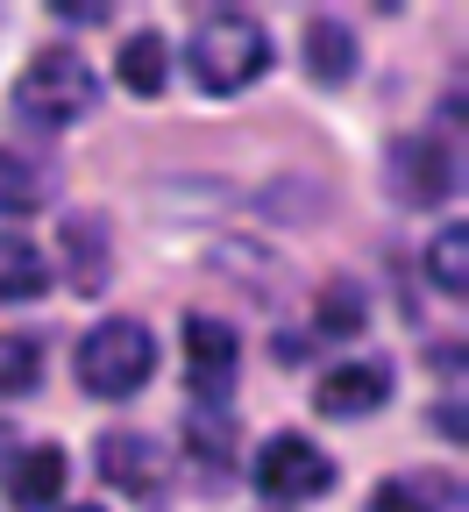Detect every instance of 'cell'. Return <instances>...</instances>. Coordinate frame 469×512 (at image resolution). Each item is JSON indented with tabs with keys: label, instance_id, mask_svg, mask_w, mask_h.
<instances>
[{
	"label": "cell",
	"instance_id": "8992f818",
	"mask_svg": "<svg viewBox=\"0 0 469 512\" xmlns=\"http://www.w3.org/2000/svg\"><path fill=\"white\" fill-rule=\"evenodd\" d=\"M178 342H185L192 399H199V406H228V392H235V356H242L235 328H228V320H214V313H185Z\"/></svg>",
	"mask_w": 469,
	"mask_h": 512
},
{
	"label": "cell",
	"instance_id": "7402d4cb",
	"mask_svg": "<svg viewBox=\"0 0 469 512\" xmlns=\"http://www.w3.org/2000/svg\"><path fill=\"white\" fill-rule=\"evenodd\" d=\"M0 448H8V427H0Z\"/></svg>",
	"mask_w": 469,
	"mask_h": 512
},
{
	"label": "cell",
	"instance_id": "3957f363",
	"mask_svg": "<svg viewBox=\"0 0 469 512\" xmlns=\"http://www.w3.org/2000/svg\"><path fill=\"white\" fill-rule=\"evenodd\" d=\"M150 377H157V335L143 328L136 313H114V320H100V328H86L79 384L93 399H136Z\"/></svg>",
	"mask_w": 469,
	"mask_h": 512
},
{
	"label": "cell",
	"instance_id": "7c38bea8",
	"mask_svg": "<svg viewBox=\"0 0 469 512\" xmlns=\"http://www.w3.org/2000/svg\"><path fill=\"white\" fill-rule=\"evenodd\" d=\"M114 79L136 93V100H157V93L171 86V43H164L157 29H136V36L114 50Z\"/></svg>",
	"mask_w": 469,
	"mask_h": 512
},
{
	"label": "cell",
	"instance_id": "9a60e30c",
	"mask_svg": "<svg viewBox=\"0 0 469 512\" xmlns=\"http://www.w3.org/2000/svg\"><path fill=\"white\" fill-rule=\"evenodd\" d=\"M185 448H192L207 470H228V463H235V420L214 413V406H192V413H185Z\"/></svg>",
	"mask_w": 469,
	"mask_h": 512
},
{
	"label": "cell",
	"instance_id": "30bf717a",
	"mask_svg": "<svg viewBox=\"0 0 469 512\" xmlns=\"http://www.w3.org/2000/svg\"><path fill=\"white\" fill-rule=\"evenodd\" d=\"M64 477H72V463H64V448L57 441H36V448H22V456L8 463V505L15 512H43V505H57V491H64Z\"/></svg>",
	"mask_w": 469,
	"mask_h": 512
},
{
	"label": "cell",
	"instance_id": "5b68a950",
	"mask_svg": "<svg viewBox=\"0 0 469 512\" xmlns=\"http://www.w3.org/2000/svg\"><path fill=\"white\" fill-rule=\"evenodd\" d=\"M256 491L263 498H285V505L327 498L334 491V456L313 448L306 434H271V441L256 448Z\"/></svg>",
	"mask_w": 469,
	"mask_h": 512
},
{
	"label": "cell",
	"instance_id": "2e32d148",
	"mask_svg": "<svg viewBox=\"0 0 469 512\" xmlns=\"http://www.w3.org/2000/svg\"><path fill=\"white\" fill-rule=\"evenodd\" d=\"M36 207H50V178L29 157L0 150V214H36Z\"/></svg>",
	"mask_w": 469,
	"mask_h": 512
},
{
	"label": "cell",
	"instance_id": "277c9868",
	"mask_svg": "<svg viewBox=\"0 0 469 512\" xmlns=\"http://www.w3.org/2000/svg\"><path fill=\"white\" fill-rule=\"evenodd\" d=\"M93 470L121 491V498H136L143 512H164L171 505V448L157 441V434H143V427H114V434H100V448H93Z\"/></svg>",
	"mask_w": 469,
	"mask_h": 512
},
{
	"label": "cell",
	"instance_id": "ba28073f",
	"mask_svg": "<svg viewBox=\"0 0 469 512\" xmlns=\"http://www.w3.org/2000/svg\"><path fill=\"white\" fill-rule=\"evenodd\" d=\"M384 399H391V363H377V356L342 363V370H327V377L313 384V406H320L327 420H363V413H377Z\"/></svg>",
	"mask_w": 469,
	"mask_h": 512
},
{
	"label": "cell",
	"instance_id": "ffe728a7",
	"mask_svg": "<svg viewBox=\"0 0 469 512\" xmlns=\"http://www.w3.org/2000/svg\"><path fill=\"white\" fill-rule=\"evenodd\" d=\"M50 15H57V22H72V29H100V22H114L107 0H50Z\"/></svg>",
	"mask_w": 469,
	"mask_h": 512
},
{
	"label": "cell",
	"instance_id": "e0dca14e",
	"mask_svg": "<svg viewBox=\"0 0 469 512\" xmlns=\"http://www.w3.org/2000/svg\"><path fill=\"white\" fill-rule=\"evenodd\" d=\"M427 278H434L441 292H455V299L469 292V228H462V221L434 235V249H427Z\"/></svg>",
	"mask_w": 469,
	"mask_h": 512
},
{
	"label": "cell",
	"instance_id": "ac0fdd59",
	"mask_svg": "<svg viewBox=\"0 0 469 512\" xmlns=\"http://www.w3.org/2000/svg\"><path fill=\"white\" fill-rule=\"evenodd\" d=\"M43 377V349L29 335H0V399H29Z\"/></svg>",
	"mask_w": 469,
	"mask_h": 512
},
{
	"label": "cell",
	"instance_id": "8fae6325",
	"mask_svg": "<svg viewBox=\"0 0 469 512\" xmlns=\"http://www.w3.org/2000/svg\"><path fill=\"white\" fill-rule=\"evenodd\" d=\"M356 64H363V50H356V29L342 15H313L306 22V72H313V86H349Z\"/></svg>",
	"mask_w": 469,
	"mask_h": 512
},
{
	"label": "cell",
	"instance_id": "5bb4252c",
	"mask_svg": "<svg viewBox=\"0 0 469 512\" xmlns=\"http://www.w3.org/2000/svg\"><path fill=\"white\" fill-rule=\"evenodd\" d=\"M43 292H50V256L29 235H0V306L43 299Z\"/></svg>",
	"mask_w": 469,
	"mask_h": 512
},
{
	"label": "cell",
	"instance_id": "d6986e66",
	"mask_svg": "<svg viewBox=\"0 0 469 512\" xmlns=\"http://www.w3.org/2000/svg\"><path fill=\"white\" fill-rule=\"evenodd\" d=\"M313 320H320V335H363L370 313H363V292H356V285H327Z\"/></svg>",
	"mask_w": 469,
	"mask_h": 512
},
{
	"label": "cell",
	"instance_id": "7a4b0ae2",
	"mask_svg": "<svg viewBox=\"0 0 469 512\" xmlns=\"http://www.w3.org/2000/svg\"><path fill=\"white\" fill-rule=\"evenodd\" d=\"M185 64H192V79L207 86V93H242V86H256L263 72H271V29H263L256 15H207L192 29V50H185Z\"/></svg>",
	"mask_w": 469,
	"mask_h": 512
},
{
	"label": "cell",
	"instance_id": "4fadbf2b",
	"mask_svg": "<svg viewBox=\"0 0 469 512\" xmlns=\"http://www.w3.org/2000/svg\"><path fill=\"white\" fill-rule=\"evenodd\" d=\"M455 505H462V491H455V477H441V470L384 477V484L370 491V512H455Z\"/></svg>",
	"mask_w": 469,
	"mask_h": 512
},
{
	"label": "cell",
	"instance_id": "9c48e42d",
	"mask_svg": "<svg viewBox=\"0 0 469 512\" xmlns=\"http://www.w3.org/2000/svg\"><path fill=\"white\" fill-rule=\"evenodd\" d=\"M107 221L100 214H64V228H57V271H64V285L72 292H100L107 285Z\"/></svg>",
	"mask_w": 469,
	"mask_h": 512
},
{
	"label": "cell",
	"instance_id": "6da1fadb",
	"mask_svg": "<svg viewBox=\"0 0 469 512\" xmlns=\"http://www.w3.org/2000/svg\"><path fill=\"white\" fill-rule=\"evenodd\" d=\"M93 107H100V79H93V64H86L79 50L50 43V50H36V57L22 64V79H15V114H22V121H36V128H72V121H86Z\"/></svg>",
	"mask_w": 469,
	"mask_h": 512
},
{
	"label": "cell",
	"instance_id": "44dd1931",
	"mask_svg": "<svg viewBox=\"0 0 469 512\" xmlns=\"http://www.w3.org/2000/svg\"><path fill=\"white\" fill-rule=\"evenodd\" d=\"M72 512H107V505H72Z\"/></svg>",
	"mask_w": 469,
	"mask_h": 512
},
{
	"label": "cell",
	"instance_id": "52a82bcc",
	"mask_svg": "<svg viewBox=\"0 0 469 512\" xmlns=\"http://www.w3.org/2000/svg\"><path fill=\"white\" fill-rule=\"evenodd\" d=\"M384 171H391L398 207H441L448 185H455V157H448V143H434V136H391Z\"/></svg>",
	"mask_w": 469,
	"mask_h": 512
}]
</instances>
